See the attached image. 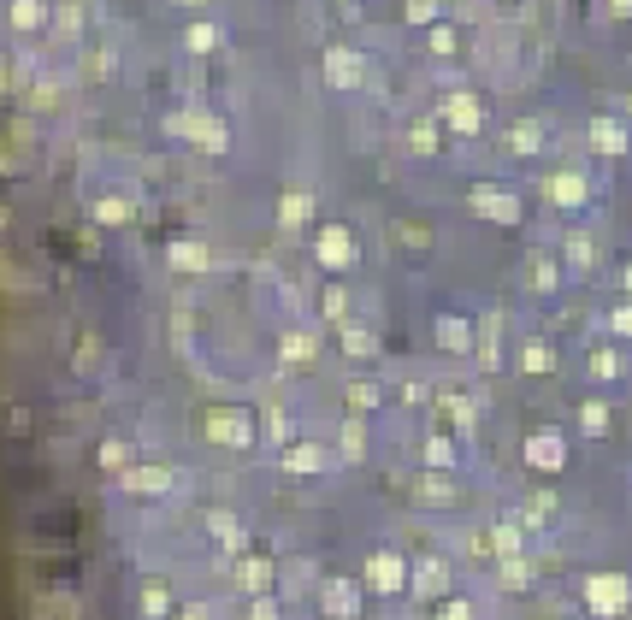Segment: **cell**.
Listing matches in <instances>:
<instances>
[{"instance_id":"cell-1","label":"cell","mask_w":632,"mask_h":620,"mask_svg":"<svg viewBox=\"0 0 632 620\" xmlns=\"http://www.w3.org/2000/svg\"><path fill=\"white\" fill-rule=\"evenodd\" d=\"M166 130H172V136H190V142H201V148H225V142H231L225 124L213 119V113H172Z\"/></svg>"},{"instance_id":"cell-2","label":"cell","mask_w":632,"mask_h":620,"mask_svg":"<svg viewBox=\"0 0 632 620\" xmlns=\"http://www.w3.org/2000/svg\"><path fill=\"white\" fill-rule=\"evenodd\" d=\"M632 597V585L621 579V573H597V579H585V603L597 609V615H621Z\"/></svg>"},{"instance_id":"cell-3","label":"cell","mask_w":632,"mask_h":620,"mask_svg":"<svg viewBox=\"0 0 632 620\" xmlns=\"http://www.w3.org/2000/svg\"><path fill=\"white\" fill-rule=\"evenodd\" d=\"M367 585H373V591H384V597H396V591L408 585V567H402V556L379 550V556L367 561Z\"/></svg>"},{"instance_id":"cell-4","label":"cell","mask_w":632,"mask_h":620,"mask_svg":"<svg viewBox=\"0 0 632 620\" xmlns=\"http://www.w3.org/2000/svg\"><path fill=\"white\" fill-rule=\"evenodd\" d=\"M526 461H532V467H544V473H562L568 449H562V437H556V432H538V437H526Z\"/></svg>"},{"instance_id":"cell-5","label":"cell","mask_w":632,"mask_h":620,"mask_svg":"<svg viewBox=\"0 0 632 620\" xmlns=\"http://www.w3.org/2000/svg\"><path fill=\"white\" fill-rule=\"evenodd\" d=\"M443 124H449V130H461V136H473V130L485 124V113H479V101H473V95H449V101H443Z\"/></svg>"},{"instance_id":"cell-6","label":"cell","mask_w":632,"mask_h":620,"mask_svg":"<svg viewBox=\"0 0 632 620\" xmlns=\"http://www.w3.org/2000/svg\"><path fill=\"white\" fill-rule=\"evenodd\" d=\"M319 603H325L331 620H355V609H361V597H355L349 579H325V597H319Z\"/></svg>"},{"instance_id":"cell-7","label":"cell","mask_w":632,"mask_h":620,"mask_svg":"<svg viewBox=\"0 0 632 620\" xmlns=\"http://www.w3.org/2000/svg\"><path fill=\"white\" fill-rule=\"evenodd\" d=\"M319 260H325V266H355V237H349L343 225L319 231Z\"/></svg>"},{"instance_id":"cell-8","label":"cell","mask_w":632,"mask_h":620,"mask_svg":"<svg viewBox=\"0 0 632 620\" xmlns=\"http://www.w3.org/2000/svg\"><path fill=\"white\" fill-rule=\"evenodd\" d=\"M473 213H491V219H503V225H514V219H520V207L508 201V189H491V184L473 189Z\"/></svg>"},{"instance_id":"cell-9","label":"cell","mask_w":632,"mask_h":620,"mask_svg":"<svg viewBox=\"0 0 632 620\" xmlns=\"http://www.w3.org/2000/svg\"><path fill=\"white\" fill-rule=\"evenodd\" d=\"M325 77H331L337 89H355V83H361V60H355L349 48H331V54H325Z\"/></svg>"},{"instance_id":"cell-10","label":"cell","mask_w":632,"mask_h":620,"mask_svg":"<svg viewBox=\"0 0 632 620\" xmlns=\"http://www.w3.org/2000/svg\"><path fill=\"white\" fill-rule=\"evenodd\" d=\"M449 591V567L443 561H420V573H414V597H443Z\"/></svg>"},{"instance_id":"cell-11","label":"cell","mask_w":632,"mask_h":620,"mask_svg":"<svg viewBox=\"0 0 632 620\" xmlns=\"http://www.w3.org/2000/svg\"><path fill=\"white\" fill-rule=\"evenodd\" d=\"M207 437H219V443H249V420H243V414H207Z\"/></svg>"},{"instance_id":"cell-12","label":"cell","mask_w":632,"mask_h":620,"mask_svg":"<svg viewBox=\"0 0 632 620\" xmlns=\"http://www.w3.org/2000/svg\"><path fill=\"white\" fill-rule=\"evenodd\" d=\"M591 142H597L603 154H621V148H627V136H621V124H615V119H597V124H591Z\"/></svg>"},{"instance_id":"cell-13","label":"cell","mask_w":632,"mask_h":620,"mask_svg":"<svg viewBox=\"0 0 632 620\" xmlns=\"http://www.w3.org/2000/svg\"><path fill=\"white\" fill-rule=\"evenodd\" d=\"M237 579H243V591H266V585H272V561H243V573H237Z\"/></svg>"},{"instance_id":"cell-14","label":"cell","mask_w":632,"mask_h":620,"mask_svg":"<svg viewBox=\"0 0 632 620\" xmlns=\"http://www.w3.org/2000/svg\"><path fill=\"white\" fill-rule=\"evenodd\" d=\"M438 343L449 355H461V349H467V325H461V319H438Z\"/></svg>"},{"instance_id":"cell-15","label":"cell","mask_w":632,"mask_h":620,"mask_svg":"<svg viewBox=\"0 0 632 620\" xmlns=\"http://www.w3.org/2000/svg\"><path fill=\"white\" fill-rule=\"evenodd\" d=\"M166 485H172L166 467H142V473H130V491H166Z\"/></svg>"},{"instance_id":"cell-16","label":"cell","mask_w":632,"mask_h":620,"mask_svg":"<svg viewBox=\"0 0 632 620\" xmlns=\"http://www.w3.org/2000/svg\"><path fill=\"white\" fill-rule=\"evenodd\" d=\"M544 148V130L538 124H514V154H538Z\"/></svg>"},{"instance_id":"cell-17","label":"cell","mask_w":632,"mask_h":620,"mask_svg":"<svg viewBox=\"0 0 632 620\" xmlns=\"http://www.w3.org/2000/svg\"><path fill=\"white\" fill-rule=\"evenodd\" d=\"M550 195H556L562 207H579V201H585V184H579V178H556V184H550Z\"/></svg>"},{"instance_id":"cell-18","label":"cell","mask_w":632,"mask_h":620,"mask_svg":"<svg viewBox=\"0 0 632 620\" xmlns=\"http://www.w3.org/2000/svg\"><path fill=\"white\" fill-rule=\"evenodd\" d=\"M343 349H355V355H373V331H367V325H343Z\"/></svg>"},{"instance_id":"cell-19","label":"cell","mask_w":632,"mask_h":620,"mask_svg":"<svg viewBox=\"0 0 632 620\" xmlns=\"http://www.w3.org/2000/svg\"><path fill=\"white\" fill-rule=\"evenodd\" d=\"M172 266H184V272H201V266H207V254H201V248H190V243H172Z\"/></svg>"},{"instance_id":"cell-20","label":"cell","mask_w":632,"mask_h":620,"mask_svg":"<svg viewBox=\"0 0 632 620\" xmlns=\"http://www.w3.org/2000/svg\"><path fill=\"white\" fill-rule=\"evenodd\" d=\"M579 426H585V432H603V426H609V408H603V402H585V408H579Z\"/></svg>"},{"instance_id":"cell-21","label":"cell","mask_w":632,"mask_h":620,"mask_svg":"<svg viewBox=\"0 0 632 620\" xmlns=\"http://www.w3.org/2000/svg\"><path fill=\"white\" fill-rule=\"evenodd\" d=\"M142 609H148V615H166V609H172L166 585H148V591H142Z\"/></svg>"},{"instance_id":"cell-22","label":"cell","mask_w":632,"mask_h":620,"mask_svg":"<svg viewBox=\"0 0 632 620\" xmlns=\"http://www.w3.org/2000/svg\"><path fill=\"white\" fill-rule=\"evenodd\" d=\"M284 461H290V467H296V473H314V467H319V449H290V455H284Z\"/></svg>"},{"instance_id":"cell-23","label":"cell","mask_w":632,"mask_h":620,"mask_svg":"<svg viewBox=\"0 0 632 620\" xmlns=\"http://www.w3.org/2000/svg\"><path fill=\"white\" fill-rule=\"evenodd\" d=\"M408 18H414V24H432V18H438V0H408Z\"/></svg>"},{"instance_id":"cell-24","label":"cell","mask_w":632,"mask_h":620,"mask_svg":"<svg viewBox=\"0 0 632 620\" xmlns=\"http://www.w3.org/2000/svg\"><path fill=\"white\" fill-rule=\"evenodd\" d=\"M503 585H508V591H520V585H526V567H520L514 556H503Z\"/></svg>"},{"instance_id":"cell-25","label":"cell","mask_w":632,"mask_h":620,"mask_svg":"<svg viewBox=\"0 0 632 620\" xmlns=\"http://www.w3.org/2000/svg\"><path fill=\"white\" fill-rule=\"evenodd\" d=\"M213 42H219V36H213V24H190V48H201V54H207Z\"/></svg>"},{"instance_id":"cell-26","label":"cell","mask_w":632,"mask_h":620,"mask_svg":"<svg viewBox=\"0 0 632 620\" xmlns=\"http://www.w3.org/2000/svg\"><path fill=\"white\" fill-rule=\"evenodd\" d=\"M497 550H503V556L520 550V532H514V526H497Z\"/></svg>"},{"instance_id":"cell-27","label":"cell","mask_w":632,"mask_h":620,"mask_svg":"<svg viewBox=\"0 0 632 620\" xmlns=\"http://www.w3.org/2000/svg\"><path fill=\"white\" fill-rule=\"evenodd\" d=\"M432 142H438V130H432V124H420V130H414V154H432Z\"/></svg>"},{"instance_id":"cell-28","label":"cell","mask_w":632,"mask_h":620,"mask_svg":"<svg viewBox=\"0 0 632 620\" xmlns=\"http://www.w3.org/2000/svg\"><path fill=\"white\" fill-rule=\"evenodd\" d=\"M302 213H308V195H290V201H284V225H296Z\"/></svg>"},{"instance_id":"cell-29","label":"cell","mask_w":632,"mask_h":620,"mask_svg":"<svg viewBox=\"0 0 632 620\" xmlns=\"http://www.w3.org/2000/svg\"><path fill=\"white\" fill-rule=\"evenodd\" d=\"M101 467H125V443H101Z\"/></svg>"},{"instance_id":"cell-30","label":"cell","mask_w":632,"mask_h":620,"mask_svg":"<svg viewBox=\"0 0 632 620\" xmlns=\"http://www.w3.org/2000/svg\"><path fill=\"white\" fill-rule=\"evenodd\" d=\"M438 620H473V609H467V603H443Z\"/></svg>"},{"instance_id":"cell-31","label":"cell","mask_w":632,"mask_h":620,"mask_svg":"<svg viewBox=\"0 0 632 620\" xmlns=\"http://www.w3.org/2000/svg\"><path fill=\"white\" fill-rule=\"evenodd\" d=\"M432 54H455V36L449 30H432Z\"/></svg>"},{"instance_id":"cell-32","label":"cell","mask_w":632,"mask_h":620,"mask_svg":"<svg viewBox=\"0 0 632 620\" xmlns=\"http://www.w3.org/2000/svg\"><path fill=\"white\" fill-rule=\"evenodd\" d=\"M249 620H278V609H272V603L260 597V603H254V609H249Z\"/></svg>"},{"instance_id":"cell-33","label":"cell","mask_w":632,"mask_h":620,"mask_svg":"<svg viewBox=\"0 0 632 620\" xmlns=\"http://www.w3.org/2000/svg\"><path fill=\"white\" fill-rule=\"evenodd\" d=\"M615 331H632V308H621V313H615Z\"/></svg>"},{"instance_id":"cell-34","label":"cell","mask_w":632,"mask_h":620,"mask_svg":"<svg viewBox=\"0 0 632 620\" xmlns=\"http://www.w3.org/2000/svg\"><path fill=\"white\" fill-rule=\"evenodd\" d=\"M184 620H207V615H201V609H190V615H184Z\"/></svg>"},{"instance_id":"cell-35","label":"cell","mask_w":632,"mask_h":620,"mask_svg":"<svg viewBox=\"0 0 632 620\" xmlns=\"http://www.w3.org/2000/svg\"><path fill=\"white\" fill-rule=\"evenodd\" d=\"M627 290H632V266H627Z\"/></svg>"},{"instance_id":"cell-36","label":"cell","mask_w":632,"mask_h":620,"mask_svg":"<svg viewBox=\"0 0 632 620\" xmlns=\"http://www.w3.org/2000/svg\"><path fill=\"white\" fill-rule=\"evenodd\" d=\"M627 113H632V101H627Z\"/></svg>"}]
</instances>
